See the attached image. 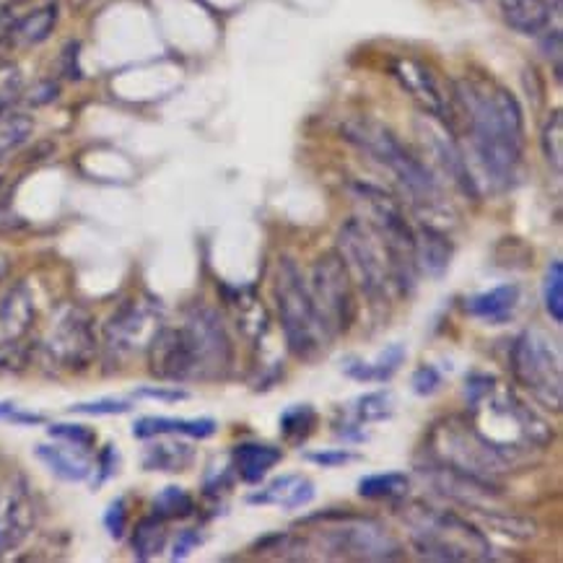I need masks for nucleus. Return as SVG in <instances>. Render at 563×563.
<instances>
[{"instance_id":"9b49d317","label":"nucleus","mask_w":563,"mask_h":563,"mask_svg":"<svg viewBox=\"0 0 563 563\" xmlns=\"http://www.w3.org/2000/svg\"><path fill=\"white\" fill-rule=\"evenodd\" d=\"M338 525L328 527L324 543L343 559L356 561H395L402 555V545L377 519L356 515H335Z\"/></svg>"},{"instance_id":"473e14b6","label":"nucleus","mask_w":563,"mask_h":563,"mask_svg":"<svg viewBox=\"0 0 563 563\" xmlns=\"http://www.w3.org/2000/svg\"><path fill=\"white\" fill-rule=\"evenodd\" d=\"M543 301L545 312L553 322H563V263L561 260H551L543 280Z\"/></svg>"},{"instance_id":"cd10ccee","label":"nucleus","mask_w":563,"mask_h":563,"mask_svg":"<svg viewBox=\"0 0 563 563\" xmlns=\"http://www.w3.org/2000/svg\"><path fill=\"white\" fill-rule=\"evenodd\" d=\"M410 478L406 473H379L358 481V496L369 501H395L406 496Z\"/></svg>"},{"instance_id":"f3484780","label":"nucleus","mask_w":563,"mask_h":563,"mask_svg":"<svg viewBox=\"0 0 563 563\" xmlns=\"http://www.w3.org/2000/svg\"><path fill=\"white\" fill-rule=\"evenodd\" d=\"M34 525V511L26 494L9 490L0 494V555L16 548Z\"/></svg>"},{"instance_id":"7c9ffc66","label":"nucleus","mask_w":563,"mask_h":563,"mask_svg":"<svg viewBox=\"0 0 563 563\" xmlns=\"http://www.w3.org/2000/svg\"><path fill=\"white\" fill-rule=\"evenodd\" d=\"M395 410V397L393 393H369L358 400H353L351 406V423H345V431L356 429V426H366V423H377L385 421V418L393 416Z\"/></svg>"},{"instance_id":"49530a36","label":"nucleus","mask_w":563,"mask_h":563,"mask_svg":"<svg viewBox=\"0 0 563 563\" xmlns=\"http://www.w3.org/2000/svg\"><path fill=\"white\" fill-rule=\"evenodd\" d=\"M9 268H11V260L3 255V252H0V280L5 278V273H9Z\"/></svg>"},{"instance_id":"c03bdc74","label":"nucleus","mask_w":563,"mask_h":563,"mask_svg":"<svg viewBox=\"0 0 563 563\" xmlns=\"http://www.w3.org/2000/svg\"><path fill=\"white\" fill-rule=\"evenodd\" d=\"M200 543H203V538H200L198 530H185L177 536V543H175V551H172V559L175 561H183L190 555V551H195Z\"/></svg>"},{"instance_id":"2f4dec72","label":"nucleus","mask_w":563,"mask_h":563,"mask_svg":"<svg viewBox=\"0 0 563 563\" xmlns=\"http://www.w3.org/2000/svg\"><path fill=\"white\" fill-rule=\"evenodd\" d=\"M154 515L167 519H183L195 515V499L179 486H167L162 494L154 499Z\"/></svg>"},{"instance_id":"0eeeda50","label":"nucleus","mask_w":563,"mask_h":563,"mask_svg":"<svg viewBox=\"0 0 563 563\" xmlns=\"http://www.w3.org/2000/svg\"><path fill=\"white\" fill-rule=\"evenodd\" d=\"M431 457L444 465L462 471L475 478L494 481L496 475L507 471L511 460L507 454L496 450L478 429L471 426H462L457 421H444L437 426L434 434H431Z\"/></svg>"},{"instance_id":"e433bc0d","label":"nucleus","mask_w":563,"mask_h":563,"mask_svg":"<svg viewBox=\"0 0 563 563\" xmlns=\"http://www.w3.org/2000/svg\"><path fill=\"white\" fill-rule=\"evenodd\" d=\"M70 413H84V416H120L133 410L128 400H114V397H102V400L91 402H76V406L68 408Z\"/></svg>"},{"instance_id":"ea45409f","label":"nucleus","mask_w":563,"mask_h":563,"mask_svg":"<svg viewBox=\"0 0 563 563\" xmlns=\"http://www.w3.org/2000/svg\"><path fill=\"white\" fill-rule=\"evenodd\" d=\"M0 421H9V423H16V426H42L47 423L45 416L40 413H29V410H21L16 402H0Z\"/></svg>"},{"instance_id":"b1692460","label":"nucleus","mask_w":563,"mask_h":563,"mask_svg":"<svg viewBox=\"0 0 563 563\" xmlns=\"http://www.w3.org/2000/svg\"><path fill=\"white\" fill-rule=\"evenodd\" d=\"M517 305H519V286L501 284L490 288V291L471 296V299L465 301V312L478 317V320H486L490 324H501L511 320Z\"/></svg>"},{"instance_id":"a18cd8bd","label":"nucleus","mask_w":563,"mask_h":563,"mask_svg":"<svg viewBox=\"0 0 563 563\" xmlns=\"http://www.w3.org/2000/svg\"><path fill=\"white\" fill-rule=\"evenodd\" d=\"M135 395L151 397V400H164V402H177L187 397L185 389H172V387H141Z\"/></svg>"},{"instance_id":"423d86ee","label":"nucleus","mask_w":563,"mask_h":563,"mask_svg":"<svg viewBox=\"0 0 563 563\" xmlns=\"http://www.w3.org/2000/svg\"><path fill=\"white\" fill-rule=\"evenodd\" d=\"M276 307L288 351H291L296 358L312 361L320 356V353H324L333 338H330L320 314H317L305 273L299 271V265H296L291 257H284L278 263Z\"/></svg>"},{"instance_id":"20e7f679","label":"nucleus","mask_w":563,"mask_h":563,"mask_svg":"<svg viewBox=\"0 0 563 563\" xmlns=\"http://www.w3.org/2000/svg\"><path fill=\"white\" fill-rule=\"evenodd\" d=\"M410 527V543L416 553L426 561H488L494 559V548L478 527H473L467 519H462L452 511H442L434 507L416 504L406 515Z\"/></svg>"},{"instance_id":"9d476101","label":"nucleus","mask_w":563,"mask_h":563,"mask_svg":"<svg viewBox=\"0 0 563 563\" xmlns=\"http://www.w3.org/2000/svg\"><path fill=\"white\" fill-rule=\"evenodd\" d=\"M307 286L330 338L349 333L353 320H356V294H353V280L341 255L328 252V255L317 257Z\"/></svg>"},{"instance_id":"1a4fd4ad","label":"nucleus","mask_w":563,"mask_h":563,"mask_svg":"<svg viewBox=\"0 0 563 563\" xmlns=\"http://www.w3.org/2000/svg\"><path fill=\"white\" fill-rule=\"evenodd\" d=\"M335 252L341 255L351 280H356L369 299H385L387 288L393 286V278H389L385 250H382L377 234L369 229V223L358 219V216L345 221L341 231H338Z\"/></svg>"},{"instance_id":"f704fd0d","label":"nucleus","mask_w":563,"mask_h":563,"mask_svg":"<svg viewBox=\"0 0 563 563\" xmlns=\"http://www.w3.org/2000/svg\"><path fill=\"white\" fill-rule=\"evenodd\" d=\"M47 431H49V437L63 439V442H68L74 446H81V450H86V452L97 444V434H93L89 426H84V423H53Z\"/></svg>"},{"instance_id":"f8f14e48","label":"nucleus","mask_w":563,"mask_h":563,"mask_svg":"<svg viewBox=\"0 0 563 563\" xmlns=\"http://www.w3.org/2000/svg\"><path fill=\"white\" fill-rule=\"evenodd\" d=\"M162 324V307L156 301L130 299L104 324V349L114 358H130L148 349Z\"/></svg>"},{"instance_id":"4468645a","label":"nucleus","mask_w":563,"mask_h":563,"mask_svg":"<svg viewBox=\"0 0 563 563\" xmlns=\"http://www.w3.org/2000/svg\"><path fill=\"white\" fill-rule=\"evenodd\" d=\"M393 74L400 78L402 89L421 104L423 112H429L431 118L444 122V125H452V107L446 102L442 86L431 74L429 65H423L421 60H397L393 65Z\"/></svg>"},{"instance_id":"4be33fe9","label":"nucleus","mask_w":563,"mask_h":563,"mask_svg":"<svg viewBox=\"0 0 563 563\" xmlns=\"http://www.w3.org/2000/svg\"><path fill=\"white\" fill-rule=\"evenodd\" d=\"M231 460H234L236 475H240L244 483H250V486H257V483L284 460V450L273 444L244 442L231 450Z\"/></svg>"},{"instance_id":"f257e3e1","label":"nucleus","mask_w":563,"mask_h":563,"mask_svg":"<svg viewBox=\"0 0 563 563\" xmlns=\"http://www.w3.org/2000/svg\"><path fill=\"white\" fill-rule=\"evenodd\" d=\"M457 102L467 118V130L488 179L499 187L515 183L525 146V118L517 97L490 81H460Z\"/></svg>"},{"instance_id":"f03ea898","label":"nucleus","mask_w":563,"mask_h":563,"mask_svg":"<svg viewBox=\"0 0 563 563\" xmlns=\"http://www.w3.org/2000/svg\"><path fill=\"white\" fill-rule=\"evenodd\" d=\"M231 341L213 309L195 305L177 328L162 324L148 345L151 374L164 382H211L229 372Z\"/></svg>"},{"instance_id":"a211bd4d","label":"nucleus","mask_w":563,"mask_h":563,"mask_svg":"<svg viewBox=\"0 0 563 563\" xmlns=\"http://www.w3.org/2000/svg\"><path fill=\"white\" fill-rule=\"evenodd\" d=\"M426 141H429L431 151H434L437 162L442 164V169L450 175V179L454 185L460 187L462 192L467 195V198L478 200V185H475V177L471 175V169H467V162L465 156H462V151L457 148V143L450 133H442V130H434L429 128V133H426Z\"/></svg>"},{"instance_id":"58836bf2","label":"nucleus","mask_w":563,"mask_h":563,"mask_svg":"<svg viewBox=\"0 0 563 563\" xmlns=\"http://www.w3.org/2000/svg\"><path fill=\"white\" fill-rule=\"evenodd\" d=\"M104 527H107V532H110L114 540H120L122 536H125V530H128L125 499H114L110 504V509L104 511Z\"/></svg>"},{"instance_id":"ddd939ff","label":"nucleus","mask_w":563,"mask_h":563,"mask_svg":"<svg viewBox=\"0 0 563 563\" xmlns=\"http://www.w3.org/2000/svg\"><path fill=\"white\" fill-rule=\"evenodd\" d=\"M47 358L55 366L68 372H78L91 364L93 353H97V338H93L91 320L81 309L68 307L55 317L49 335L42 343Z\"/></svg>"},{"instance_id":"37998d69","label":"nucleus","mask_w":563,"mask_h":563,"mask_svg":"<svg viewBox=\"0 0 563 563\" xmlns=\"http://www.w3.org/2000/svg\"><path fill=\"white\" fill-rule=\"evenodd\" d=\"M118 460L120 457H118V450H114V444H107L102 454H99V478L93 486H102L104 481L112 478L114 471H118Z\"/></svg>"},{"instance_id":"c85d7f7f","label":"nucleus","mask_w":563,"mask_h":563,"mask_svg":"<svg viewBox=\"0 0 563 563\" xmlns=\"http://www.w3.org/2000/svg\"><path fill=\"white\" fill-rule=\"evenodd\" d=\"M314 426H317V410L309 406V402H299V406L286 408L284 413H280V421H278V429H280V437H284V442L294 444V446L305 444L307 439L312 437Z\"/></svg>"},{"instance_id":"de8ad7c7","label":"nucleus","mask_w":563,"mask_h":563,"mask_svg":"<svg viewBox=\"0 0 563 563\" xmlns=\"http://www.w3.org/2000/svg\"><path fill=\"white\" fill-rule=\"evenodd\" d=\"M0 185H3V179H0Z\"/></svg>"},{"instance_id":"6e6552de","label":"nucleus","mask_w":563,"mask_h":563,"mask_svg":"<svg viewBox=\"0 0 563 563\" xmlns=\"http://www.w3.org/2000/svg\"><path fill=\"white\" fill-rule=\"evenodd\" d=\"M515 379L545 408L561 410V358L551 341L538 330H525L515 338L509 351Z\"/></svg>"},{"instance_id":"39448f33","label":"nucleus","mask_w":563,"mask_h":563,"mask_svg":"<svg viewBox=\"0 0 563 563\" xmlns=\"http://www.w3.org/2000/svg\"><path fill=\"white\" fill-rule=\"evenodd\" d=\"M353 195L361 206H364V216L369 229L377 234L387 255L389 278L393 286L400 294H410L416 286V231L410 229L406 221V213L393 195H387L379 187L356 183L353 185Z\"/></svg>"},{"instance_id":"4c0bfd02","label":"nucleus","mask_w":563,"mask_h":563,"mask_svg":"<svg viewBox=\"0 0 563 563\" xmlns=\"http://www.w3.org/2000/svg\"><path fill=\"white\" fill-rule=\"evenodd\" d=\"M442 374H439L434 366H418L413 372V377H410V387H413L416 395L421 397H431L434 393H439V387H442Z\"/></svg>"},{"instance_id":"7ed1b4c3","label":"nucleus","mask_w":563,"mask_h":563,"mask_svg":"<svg viewBox=\"0 0 563 563\" xmlns=\"http://www.w3.org/2000/svg\"><path fill=\"white\" fill-rule=\"evenodd\" d=\"M343 135L345 141L366 151L374 162H379L382 167L393 172L418 211L434 213L442 206V187H439L434 172L426 167L421 158L397 139L393 130L379 125V122L353 120L343 125Z\"/></svg>"},{"instance_id":"2eb2a0df","label":"nucleus","mask_w":563,"mask_h":563,"mask_svg":"<svg viewBox=\"0 0 563 563\" xmlns=\"http://www.w3.org/2000/svg\"><path fill=\"white\" fill-rule=\"evenodd\" d=\"M34 299L24 284H13L0 296V349L19 343L34 324Z\"/></svg>"},{"instance_id":"393cba45","label":"nucleus","mask_w":563,"mask_h":563,"mask_svg":"<svg viewBox=\"0 0 563 563\" xmlns=\"http://www.w3.org/2000/svg\"><path fill=\"white\" fill-rule=\"evenodd\" d=\"M406 356H408L406 345L389 343L377 358H372V361L351 358L349 364L343 366V369L351 379L364 382V385H366V382H389L397 372H400V366H402V361H406Z\"/></svg>"},{"instance_id":"a19ab883","label":"nucleus","mask_w":563,"mask_h":563,"mask_svg":"<svg viewBox=\"0 0 563 563\" xmlns=\"http://www.w3.org/2000/svg\"><path fill=\"white\" fill-rule=\"evenodd\" d=\"M307 460L320 467H343L349 465V462L358 460V454H353L349 450H324V452H307Z\"/></svg>"},{"instance_id":"c756f323","label":"nucleus","mask_w":563,"mask_h":563,"mask_svg":"<svg viewBox=\"0 0 563 563\" xmlns=\"http://www.w3.org/2000/svg\"><path fill=\"white\" fill-rule=\"evenodd\" d=\"M55 24H57V5L49 3V5H42L37 11L26 13V16L16 24V29H13V34H16L21 45L34 47L40 45V42H45L49 34L55 32Z\"/></svg>"},{"instance_id":"a878e982","label":"nucleus","mask_w":563,"mask_h":563,"mask_svg":"<svg viewBox=\"0 0 563 563\" xmlns=\"http://www.w3.org/2000/svg\"><path fill=\"white\" fill-rule=\"evenodd\" d=\"M195 460V450L187 444H175V442H164V444H151L146 454H143V467L146 471H162V473H183L192 465Z\"/></svg>"},{"instance_id":"dca6fc26","label":"nucleus","mask_w":563,"mask_h":563,"mask_svg":"<svg viewBox=\"0 0 563 563\" xmlns=\"http://www.w3.org/2000/svg\"><path fill=\"white\" fill-rule=\"evenodd\" d=\"M314 499V483L305 478V475H280V478L271 481L268 486L260 488L257 494L250 496V504H260V507H280V509H301Z\"/></svg>"},{"instance_id":"412c9836","label":"nucleus","mask_w":563,"mask_h":563,"mask_svg":"<svg viewBox=\"0 0 563 563\" xmlns=\"http://www.w3.org/2000/svg\"><path fill=\"white\" fill-rule=\"evenodd\" d=\"M219 431L213 418H167V416H146L133 423V437L151 439L162 434H185L192 439H208Z\"/></svg>"},{"instance_id":"6ab92c4d","label":"nucleus","mask_w":563,"mask_h":563,"mask_svg":"<svg viewBox=\"0 0 563 563\" xmlns=\"http://www.w3.org/2000/svg\"><path fill=\"white\" fill-rule=\"evenodd\" d=\"M37 457L45 462V467L49 473H55L60 481H68V483H81L91 475V460L86 450L81 446H74V444H40L37 450Z\"/></svg>"},{"instance_id":"bb28decb","label":"nucleus","mask_w":563,"mask_h":563,"mask_svg":"<svg viewBox=\"0 0 563 563\" xmlns=\"http://www.w3.org/2000/svg\"><path fill=\"white\" fill-rule=\"evenodd\" d=\"M130 545H133V555L139 561H151L158 555L167 545V525H164L162 517H143L139 525H135L133 538H130Z\"/></svg>"},{"instance_id":"79ce46f5","label":"nucleus","mask_w":563,"mask_h":563,"mask_svg":"<svg viewBox=\"0 0 563 563\" xmlns=\"http://www.w3.org/2000/svg\"><path fill=\"white\" fill-rule=\"evenodd\" d=\"M496 379L488 377V374H471L465 382V395H467V402L475 406V402H481L483 397H486L490 389H494Z\"/></svg>"},{"instance_id":"aec40b11","label":"nucleus","mask_w":563,"mask_h":563,"mask_svg":"<svg viewBox=\"0 0 563 563\" xmlns=\"http://www.w3.org/2000/svg\"><path fill=\"white\" fill-rule=\"evenodd\" d=\"M452 255V242L437 227H431V223H426L416 234V268L423 271L429 278H442L450 271Z\"/></svg>"},{"instance_id":"72a5a7b5","label":"nucleus","mask_w":563,"mask_h":563,"mask_svg":"<svg viewBox=\"0 0 563 563\" xmlns=\"http://www.w3.org/2000/svg\"><path fill=\"white\" fill-rule=\"evenodd\" d=\"M543 154L551 164L555 175H561L563 169V112L553 110L543 128Z\"/></svg>"},{"instance_id":"5701e85b","label":"nucleus","mask_w":563,"mask_h":563,"mask_svg":"<svg viewBox=\"0 0 563 563\" xmlns=\"http://www.w3.org/2000/svg\"><path fill=\"white\" fill-rule=\"evenodd\" d=\"M501 16L509 29L525 37H536L551 24V0H499Z\"/></svg>"},{"instance_id":"c9c22d12","label":"nucleus","mask_w":563,"mask_h":563,"mask_svg":"<svg viewBox=\"0 0 563 563\" xmlns=\"http://www.w3.org/2000/svg\"><path fill=\"white\" fill-rule=\"evenodd\" d=\"M29 133H32V120L26 114H9L5 120H0V146L3 151L24 143Z\"/></svg>"}]
</instances>
